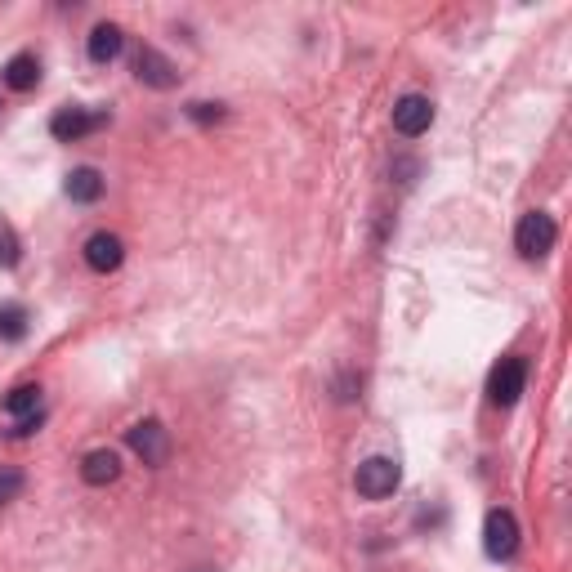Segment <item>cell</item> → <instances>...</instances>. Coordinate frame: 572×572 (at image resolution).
<instances>
[{
	"label": "cell",
	"instance_id": "obj_18",
	"mask_svg": "<svg viewBox=\"0 0 572 572\" xmlns=\"http://www.w3.org/2000/svg\"><path fill=\"white\" fill-rule=\"evenodd\" d=\"M188 117L206 126V121H219V117H224V108H219V103H188Z\"/></svg>",
	"mask_w": 572,
	"mask_h": 572
},
{
	"label": "cell",
	"instance_id": "obj_14",
	"mask_svg": "<svg viewBox=\"0 0 572 572\" xmlns=\"http://www.w3.org/2000/svg\"><path fill=\"white\" fill-rule=\"evenodd\" d=\"M0 407H5L9 416H32V412H41V385H18V389H9Z\"/></svg>",
	"mask_w": 572,
	"mask_h": 572
},
{
	"label": "cell",
	"instance_id": "obj_11",
	"mask_svg": "<svg viewBox=\"0 0 572 572\" xmlns=\"http://www.w3.org/2000/svg\"><path fill=\"white\" fill-rule=\"evenodd\" d=\"M121 50H126V36H121L117 23H99L90 32V59L94 63H112Z\"/></svg>",
	"mask_w": 572,
	"mask_h": 572
},
{
	"label": "cell",
	"instance_id": "obj_4",
	"mask_svg": "<svg viewBox=\"0 0 572 572\" xmlns=\"http://www.w3.org/2000/svg\"><path fill=\"white\" fill-rule=\"evenodd\" d=\"M126 443H130V452H135L143 465H166V456H170V434H166V425H161V421L130 425Z\"/></svg>",
	"mask_w": 572,
	"mask_h": 572
},
{
	"label": "cell",
	"instance_id": "obj_17",
	"mask_svg": "<svg viewBox=\"0 0 572 572\" xmlns=\"http://www.w3.org/2000/svg\"><path fill=\"white\" fill-rule=\"evenodd\" d=\"M23 492V470H14V465H0V505H9Z\"/></svg>",
	"mask_w": 572,
	"mask_h": 572
},
{
	"label": "cell",
	"instance_id": "obj_9",
	"mask_svg": "<svg viewBox=\"0 0 572 572\" xmlns=\"http://www.w3.org/2000/svg\"><path fill=\"white\" fill-rule=\"evenodd\" d=\"M121 260H126V246H121L117 233H94L90 242H85V264H90L94 273L121 269Z\"/></svg>",
	"mask_w": 572,
	"mask_h": 572
},
{
	"label": "cell",
	"instance_id": "obj_5",
	"mask_svg": "<svg viewBox=\"0 0 572 572\" xmlns=\"http://www.w3.org/2000/svg\"><path fill=\"white\" fill-rule=\"evenodd\" d=\"M483 550H488V559H510L519 550V523H514L510 510L488 514V523H483Z\"/></svg>",
	"mask_w": 572,
	"mask_h": 572
},
{
	"label": "cell",
	"instance_id": "obj_6",
	"mask_svg": "<svg viewBox=\"0 0 572 572\" xmlns=\"http://www.w3.org/2000/svg\"><path fill=\"white\" fill-rule=\"evenodd\" d=\"M434 126V103L425 99V94H403V99L394 103V130L407 139L425 135V130Z\"/></svg>",
	"mask_w": 572,
	"mask_h": 572
},
{
	"label": "cell",
	"instance_id": "obj_3",
	"mask_svg": "<svg viewBox=\"0 0 572 572\" xmlns=\"http://www.w3.org/2000/svg\"><path fill=\"white\" fill-rule=\"evenodd\" d=\"M523 385H528V362L523 358H501L497 367H492L488 376V398L492 407H514L523 394Z\"/></svg>",
	"mask_w": 572,
	"mask_h": 572
},
{
	"label": "cell",
	"instance_id": "obj_20",
	"mask_svg": "<svg viewBox=\"0 0 572 572\" xmlns=\"http://www.w3.org/2000/svg\"><path fill=\"white\" fill-rule=\"evenodd\" d=\"M197 572H211V568H197Z\"/></svg>",
	"mask_w": 572,
	"mask_h": 572
},
{
	"label": "cell",
	"instance_id": "obj_10",
	"mask_svg": "<svg viewBox=\"0 0 572 572\" xmlns=\"http://www.w3.org/2000/svg\"><path fill=\"white\" fill-rule=\"evenodd\" d=\"M81 479L90 483V488H108V483L121 479V456L112 452V447H99V452H90L81 461Z\"/></svg>",
	"mask_w": 572,
	"mask_h": 572
},
{
	"label": "cell",
	"instance_id": "obj_1",
	"mask_svg": "<svg viewBox=\"0 0 572 572\" xmlns=\"http://www.w3.org/2000/svg\"><path fill=\"white\" fill-rule=\"evenodd\" d=\"M398 483H403V470H398V461H389V456H367V461L358 465V474H354L358 497H367V501L394 497Z\"/></svg>",
	"mask_w": 572,
	"mask_h": 572
},
{
	"label": "cell",
	"instance_id": "obj_8",
	"mask_svg": "<svg viewBox=\"0 0 572 572\" xmlns=\"http://www.w3.org/2000/svg\"><path fill=\"white\" fill-rule=\"evenodd\" d=\"M135 76L143 85H152V90H170V85H179V68L161 50H152V45H143V50H139Z\"/></svg>",
	"mask_w": 572,
	"mask_h": 572
},
{
	"label": "cell",
	"instance_id": "obj_7",
	"mask_svg": "<svg viewBox=\"0 0 572 572\" xmlns=\"http://www.w3.org/2000/svg\"><path fill=\"white\" fill-rule=\"evenodd\" d=\"M99 126H108V112H90V108H63V112H54V121H50V135L54 139H63V143H76V139H85L90 130H99Z\"/></svg>",
	"mask_w": 572,
	"mask_h": 572
},
{
	"label": "cell",
	"instance_id": "obj_16",
	"mask_svg": "<svg viewBox=\"0 0 572 572\" xmlns=\"http://www.w3.org/2000/svg\"><path fill=\"white\" fill-rule=\"evenodd\" d=\"M23 260V246H18V233L9 219H0V269H14Z\"/></svg>",
	"mask_w": 572,
	"mask_h": 572
},
{
	"label": "cell",
	"instance_id": "obj_19",
	"mask_svg": "<svg viewBox=\"0 0 572 572\" xmlns=\"http://www.w3.org/2000/svg\"><path fill=\"white\" fill-rule=\"evenodd\" d=\"M41 421H45V416H41V412H32V416H18L14 434H18V438H23V434H36V429H41Z\"/></svg>",
	"mask_w": 572,
	"mask_h": 572
},
{
	"label": "cell",
	"instance_id": "obj_12",
	"mask_svg": "<svg viewBox=\"0 0 572 572\" xmlns=\"http://www.w3.org/2000/svg\"><path fill=\"white\" fill-rule=\"evenodd\" d=\"M36 81H41V63H36V54H14V59L5 63V85L9 90H36Z\"/></svg>",
	"mask_w": 572,
	"mask_h": 572
},
{
	"label": "cell",
	"instance_id": "obj_13",
	"mask_svg": "<svg viewBox=\"0 0 572 572\" xmlns=\"http://www.w3.org/2000/svg\"><path fill=\"white\" fill-rule=\"evenodd\" d=\"M63 188H68L72 202H99V197H103V175L94 166H76Z\"/></svg>",
	"mask_w": 572,
	"mask_h": 572
},
{
	"label": "cell",
	"instance_id": "obj_15",
	"mask_svg": "<svg viewBox=\"0 0 572 572\" xmlns=\"http://www.w3.org/2000/svg\"><path fill=\"white\" fill-rule=\"evenodd\" d=\"M27 336V309L23 304H0V340H23Z\"/></svg>",
	"mask_w": 572,
	"mask_h": 572
},
{
	"label": "cell",
	"instance_id": "obj_2",
	"mask_svg": "<svg viewBox=\"0 0 572 572\" xmlns=\"http://www.w3.org/2000/svg\"><path fill=\"white\" fill-rule=\"evenodd\" d=\"M555 237H559V228H555V219H550L546 211H528L519 219V233H514V246H519V255L523 260H541V255L555 246Z\"/></svg>",
	"mask_w": 572,
	"mask_h": 572
}]
</instances>
